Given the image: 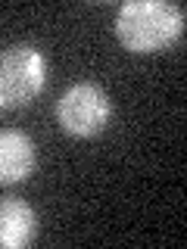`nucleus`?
<instances>
[{"mask_svg": "<svg viewBox=\"0 0 187 249\" xmlns=\"http://www.w3.org/2000/svg\"><path fill=\"white\" fill-rule=\"evenodd\" d=\"M184 31V6L162 0H131L115 16V35L128 50L150 53Z\"/></svg>", "mask_w": 187, "mask_h": 249, "instance_id": "f257e3e1", "label": "nucleus"}, {"mask_svg": "<svg viewBox=\"0 0 187 249\" xmlns=\"http://www.w3.org/2000/svg\"><path fill=\"white\" fill-rule=\"evenodd\" d=\"M47 62L31 44H16L0 53V109L25 106L44 88Z\"/></svg>", "mask_w": 187, "mask_h": 249, "instance_id": "f03ea898", "label": "nucleus"}, {"mask_svg": "<svg viewBox=\"0 0 187 249\" xmlns=\"http://www.w3.org/2000/svg\"><path fill=\"white\" fill-rule=\"evenodd\" d=\"M109 97L97 84H75L59 97L56 119L59 124L75 137H91L100 134L109 122Z\"/></svg>", "mask_w": 187, "mask_h": 249, "instance_id": "7ed1b4c3", "label": "nucleus"}, {"mask_svg": "<svg viewBox=\"0 0 187 249\" xmlns=\"http://www.w3.org/2000/svg\"><path fill=\"white\" fill-rule=\"evenodd\" d=\"M35 168V143L22 131H0V184H16Z\"/></svg>", "mask_w": 187, "mask_h": 249, "instance_id": "20e7f679", "label": "nucleus"}, {"mask_svg": "<svg viewBox=\"0 0 187 249\" xmlns=\"http://www.w3.org/2000/svg\"><path fill=\"white\" fill-rule=\"evenodd\" d=\"M35 209L25 199H3L0 202V246L16 249L35 237Z\"/></svg>", "mask_w": 187, "mask_h": 249, "instance_id": "39448f33", "label": "nucleus"}]
</instances>
